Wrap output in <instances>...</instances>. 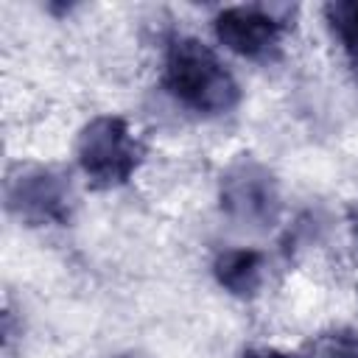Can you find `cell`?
<instances>
[{
  "instance_id": "obj_4",
  "label": "cell",
  "mask_w": 358,
  "mask_h": 358,
  "mask_svg": "<svg viewBox=\"0 0 358 358\" xmlns=\"http://www.w3.org/2000/svg\"><path fill=\"white\" fill-rule=\"evenodd\" d=\"M6 207L28 227H62L73 210L70 179L53 165H17L6 179Z\"/></svg>"
},
{
  "instance_id": "obj_5",
  "label": "cell",
  "mask_w": 358,
  "mask_h": 358,
  "mask_svg": "<svg viewBox=\"0 0 358 358\" xmlns=\"http://www.w3.org/2000/svg\"><path fill=\"white\" fill-rule=\"evenodd\" d=\"M285 28L288 22L280 17V11L260 3L227 6L213 17V31L218 45L249 62L274 59L282 50Z\"/></svg>"
},
{
  "instance_id": "obj_2",
  "label": "cell",
  "mask_w": 358,
  "mask_h": 358,
  "mask_svg": "<svg viewBox=\"0 0 358 358\" xmlns=\"http://www.w3.org/2000/svg\"><path fill=\"white\" fill-rule=\"evenodd\" d=\"M76 159L90 185L109 190L126 185L137 173L143 162V143L126 117L95 115L78 131Z\"/></svg>"
},
{
  "instance_id": "obj_3",
  "label": "cell",
  "mask_w": 358,
  "mask_h": 358,
  "mask_svg": "<svg viewBox=\"0 0 358 358\" xmlns=\"http://www.w3.org/2000/svg\"><path fill=\"white\" fill-rule=\"evenodd\" d=\"M221 213L243 229H268L282 213L280 182L255 157H238L227 165L218 182Z\"/></svg>"
},
{
  "instance_id": "obj_6",
  "label": "cell",
  "mask_w": 358,
  "mask_h": 358,
  "mask_svg": "<svg viewBox=\"0 0 358 358\" xmlns=\"http://www.w3.org/2000/svg\"><path fill=\"white\" fill-rule=\"evenodd\" d=\"M263 274H266V266H263V255L257 249L235 246V249L218 252L213 260L215 282L238 299H252L263 285Z\"/></svg>"
},
{
  "instance_id": "obj_7",
  "label": "cell",
  "mask_w": 358,
  "mask_h": 358,
  "mask_svg": "<svg viewBox=\"0 0 358 358\" xmlns=\"http://www.w3.org/2000/svg\"><path fill=\"white\" fill-rule=\"evenodd\" d=\"M324 22L341 45L347 62L358 73V0H336L324 6Z\"/></svg>"
},
{
  "instance_id": "obj_10",
  "label": "cell",
  "mask_w": 358,
  "mask_h": 358,
  "mask_svg": "<svg viewBox=\"0 0 358 358\" xmlns=\"http://www.w3.org/2000/svg\"><path fill=\"white\" fill-rule=\"evenodd\" d=\"M350 232H352V243L358 246V201L350 207Z\"/></svg>"
},
{
  "instance_id": "obj_8",
  "label": "cell",
  "mask_w": 358,
  "mask_h": 358,
  "mask_svg": "<svg viewBox=\"0 0 358 358\" xmlns=\"http://www.w3.org/2000/svg\"><path fill=\"white\" fill-rule=\"evenodd\" d=\"M310 358H358V333L333 330L310 344Z\"/></svg>"
},
{
  "instance_id": "obj_11",
  "label": "cell",
  "mask_w": 358,
  "mask_h": 358,
  "mask_svg": "<svg viewBox=\"0 0 358 358\" xmlns=\"http://www.w3.org/2000/svg\"><path fill=\"white\" fill-rule=\"evenodd\" d=\"M120 358H143V355H120Z\"/></svg>"
},
{
  "instance_id": "obj_1",
  "label": "cell",
  "mask_w": 358,
  "mask_h": 358,
  "mask_svg": "<svg viewBox=\"0 0 358 358\" xmlns=\"http://www.w3.org/2000/svg\"><path fill=\"white\" fill-rule=\"evenodd\" d=\"M165 90L190 112L215 117L241 103V84L221 56L196 36H176L165 50Z\"/></svg>"
},
{
  "instance_id": "obj_9",
  "label": "cell",
  "mask_w": 358,
  "mask_h": 358,
  "mask_svg": "<svg viewBox=\"0 0 358 358\" xmlns=\"http://www.w3.org/2000/svg\"><path fill=\"white\" fill-rule=\"evenodd\" d=\"M243 358H288V355L277 352V350H249Z\"/></svg>"
}]
</instances>
